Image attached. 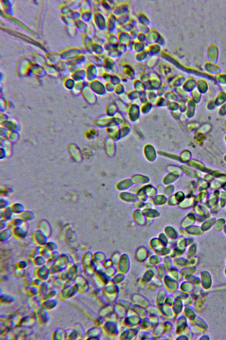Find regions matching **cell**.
I'll use <instances>...</instances> for the list:
<instances>
[{"mask_svg":"<svg viewBox=\"0 0 226 340\" xmlns=\"http://www.w3.org/2000/svg\"><path fill=\"white\" fill-rule=\"evenodd\" d=\"M136 199L140 200L144 203L148 202L149 198L143 190L142 188L135 194Z\"/></svg>","mask_w":226,"mask_h":340,"instance_id":"4fadbf2b","label":"cell"},{"mask_svg":"<svg viewBox=\"0 0 226 340\" xmlns=\"http://www.w3.org/2000/svg\"><path fill=\"white\" fill-rule=\"evenodd\" d=\"M142 187H143V186L133 185L131 187L129 191L131 192L133 194H136L139 190H141V189L142 188Z\"/></svg>","mask_w":226,"mask_h":340,"instance_id":"603a6c76","label":"cell"},{"mask_svg":"<svg viewBox=\"0 0 226 340\" xmlns=\"http://www.w3.org/2000/svg\"><path fill=\"white\" fill-rule=\"evenodd\" d=\"M165 186L162 184H159L157 185L155 188H156V191H157V194H163V192Z\"/></svg>","mask_w":226,"mask_h":340,"instance_id":"d4e9b609","label":"cell"},{"mask_svg":"<svg viewBox=\"0 0 226 340\" xmlns=\"http://www.w3.org/2000/svg\"><path fill=\"white\" fill-rule=\"evenodd\" d=\"M175 187L173 184L167 185L165 186L163 194L166 197H168L173 195L175 193Z\"/></svg>","mask_w":226,"mask_h":340,"instance_id":"5bb4252c","label":"cell"},{"mask_svg":"<svg viewBox=\"0 0 226 340\" xmlns=\"http://www.w3.org/2000/svg\"><path fill=\"white\" fill-rule=\"evenodd\" d=\"M167 197L163 194H157L149 202L153 206L161 207L166 204Z\"/></svg>","mask_w":226,"mask_h":340,"instance_id":"8992f818","label":"cell"},{"mask_svg":"<svg viewBox=\"0 0 226 340\" xmlns=\"http://www.w3.org/2000/svg\"><path fill=\"white\" fill-rule=\"evenodd\" d=\"M163 233L168 237L169 239H173L176 236V230L174 227L167 225L164 228Z\"/></svg>","mask_w":226,"mask_h":340,"instance_id":"7c38bea8","label":"cell"},{"mask_svg":"<svg viewBox=\"0 0 226 340\" xmlns=\"http://www.w3.org/2000/svg\"><path fill=\"white\" fill-rule=\"evenodd\" d=\"M14 235L18 237L19 238H23V237H25L26 233H25V231H23L24 230L18 227L14 228Z\"/></svg>","mask_w":226,"mask_h":340,"instance_id":"d6986e66","label":"cell"},{"mask_svg":"<svg viewBox=\"0 0 226 340\" xmlns=\"http://www.w3.org/2000/svg\"><path fill=\"white\" fill-rule=\"evenodd\" d=\"M22 212L23 213H22V214L26 216H20L21 220H23V221H29V220H31V219H32L33 217H34L33 214L32 213V212L27 211Z\"/></svg>","mask_w":226,"mask_h":340,"instance_id":"44dd1931","label":"cell"},{"mask_svg":"<svg viewBox=\"0 0 226 340\" xmlns=\"http://www.w3.org/2000/svg\"><path fill=\"white\" fill-rule=\"evenodd\" d=\"M107 135L109 138L114 141L120 138V126L116 123L112 119L106 125Z\"/></svg>","mask_w":226,"mask_h":340,"instance_id":"7a4b0ae2","label":"cell"},{"mask_svg":"<svg viewBox=\"0 0 226 340\" xmlns=\"http://www.w3.org/2000/svg\"><path fill=\"white\" fill-rule=\"evenodd\" d=\"M158 238L164 244H166L169 242V239L167 236L164 233H160L158 235Z\"/></svg>","mask_w":226,"mask_h":340,"instance_id":"7402d4cb","label":"cell"},{"mask_svg":"<svg viewBox=\"0 0 226 340\" xmlns=\"http://www.w3.org/2000/svg\"><path fill=\"white\" fill-rule=\"evenodd\" d=\"M124 111L128 115V118L130 121L135 122L139 120L140 117V107L136 104H128L124 106Z\"/></svg>","mask_w":226,"mask_h":340,"instance_id":"6da1fadb","label":"cell"},{"mask_svg":"<svg viewBox=\"0 0 226 340\" xmlns=\"http://www.w3.org/2000/svg\"><path fill=\"white\" fill-rule=\"evenodd\" d=\"M143 154L145 159L149 162H154L157 157V152L151 144H147L144 146Z\"/></svg>","mask_w":226,"mask_h":340,"instance_id":"3957f363","label":"cell"},{"mask_svg":"<svg viewBox=\"0 0 226 340\" xmlns=\"http://www.w3.org/2000/svg\"><path fill=\"white\" fill-rule=\"evenodd\" d=\"M153 207V206L151 203L150 202H147L146 203H144V205H143V207L141 209V211L142 212L146 215L147 214L150 210Z\"/></svg>","mask_w":226,"mask_h":340,"instance_id":"ac0fdd59","label":"cell"},{"mask_svg":"<svg viewBox=\"0 0 226 340\" xmlns=\"http://www.w3.org/2000/svg\"><path fill=\"white\" fill-rule=\"evenodd\" d=\"M21 222H22L21 219H14L9 223L8 226V228H10V229H11V228H13L14 229V228L19 227V225L21 224Z\"/></svg>","mask_w":226,"mask_h":340,"instance_id":"ffe728a7","label":"cell"},{"mask_svg":"<svg viewBox=\"0 0 226 340\" xmlns=\"http://www.w3.org/2000/svg\"><path fill=\"white\" fill-rule=\"evenodd\" d=\"M152 106V105L151 102H146L142 103V104L140 106L141 113L147 114L151 111Z\"/></svg>","mask_w":226,"mask_h":340,"instance_id":"9a60e30c","label":"cell"},{"mask_svg":"<svg viewBox=\"0 0 226 340\" xmlns=\"http://www.w3.org/2000/svg\"><path fill=\"white\" fill-rule=\"evenodd\" d=\"M11 210L14 213L18 214L21 213L23 210V207L21 204L19 203H14L10 207Z\"/></svg>","mask_w":226,"mask_h":340,"instance_id":"2e32d148","label":"cell"},{"mask_svg":"<svg viewBox=\"0 0 226 340\" xmlns=\"http://www.w3.org/2000/svg\"><path fill=\"white\" fill-rule=\"evenodd\" d=\"M133 185L130 178H125L118 181L116 184L115 187L119 191H127Z\"/></svg>","mask_w":226,"mask_h":340,"instance_id":"52a82bcc","label":"cell"},{"mask_svg":"<svg viewBox=\"0 0 226 340\" xmlns=\"http://www.w3.org/2000/svg\"><path fill=\"white\" fill-rule=\"evenodd\" d=\"M118 197L122 202L128 203H133L136 199L135 194L129 190L120 192Z\"/></svg>","mask_w":226,"mask_h":340,"instance_id":"9c48e42d","label":"cell"},{"mask_svg":"<svg viewBox=\"0 0 226 340\" xmlns=\"http://www.w3.org/2000/svg\"><path fill=\"white\" fill-rule=\"evenodd\" d=\"M131 180L133 185L144 186L149 183L150 179L148 176L141 174H136L130 178Z\"/></svg>","mask_w":226,"mask_h":340,"instance_id":"5b68a950","label":"cell"},{"mask_svg":"<svg viewBox=\"0 0 226 340\" xmlns=\"http://www.w3.org/2000/svg\"><path fill=\"white\" fill-rule=\"evenodd\" d=\"M160 216V212L159 210L155 207L152 208L149 212L145 215L146 219L145 226H150L153 222L154 220L159 218Z\"/></svg>","mask_w":226,"mask_h":340,"instance_id":"ba28073f","label":"cell"},{"mask_svg":"<svg viewBox=\"0 0 226 340\" xmlns=\"http://www.w3.org/2000/svg\"><path fill=\"white\" fill-rule=\"evenodd\" d=\"M132 219L133 222L139 227L145 226V215L141 209H135L132 213Z\"/></svg>","mask_w":226,"mask_h":340,"instance_id":"277c9868","label":"cell"},{"mask_svg":"<svg viewBox=\"0 0 226 340\" xmlns=\"http://www.w3.org/2000/svg\"><path fill=\"white\" fill-rule=\"evenodd\" d=\"M178 203H179V202H178L176 197H175L174 194L173 195L167 197V201H166V205H167L170 206H173L176 205Z\"/></svg>","mask_w":226,"mask_h":340,"instance_id":"e0dca14e","label":"cell"},{"mask_svg":"<svg viewBox=\"0 0 226 340\" xmlns=\"http://www.w3.org/2000/svg\"><path fill=\"white\" fill-rule=\"evenodd\" d=\"M177 179L176 174L168 172L163 178L162 184L165 186L173 184Z\"/></svg>","mask_w":226,"mask_h":340,"instance_id":"8fae6325","label":"cell"},{"mask_svg":"<svg viewBox=\"0 0 226 340\" xmlns=\"http://www.w3.org/2000/svg\"><path fill=\"white\" fill-rule=\"evenodd\" d=\"M132 204L135 209H141L143 207L144 203L140 201V200L136 199V200Z\"/></svg>","mask_w":226,"mask_h":340,"instance_id":"cb8c5ba5","label":"cell"},{"mask_svg":"<svg viewBox=\"0 0 226 340\" xmlns=\"http://www.w3.org/2000/svg\"><path fill=\"white\" fill-rule=\"evenodd\" d=\"M142 189L149 199L153 198L157 194L155 187L149 183L143 186Z\"/></svg>","mask_w":226,"mask_h":340,"instance_id":"30bf717a","label":"cell"}]
</instances>
